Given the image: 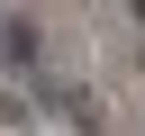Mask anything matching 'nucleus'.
Returning a JSON list of instances; mask_svg holds the SVG:
<instances>
[{
  "mask_svg": "<svg viewBox=\"0 0 145 136\" xmlns=\"http://www.w3.org/2000/svg\"><path fill=\"white\" fill-rule=\"evenodd\" d=\"M0 54H9V63H36V27L9 18V27H0Z\"/></svg>",
  "mask_w": 145,
  "mask_h": 136,
  "instance_id": "nucleus-1",
  "label": "nucleus"
}]
</instances>
